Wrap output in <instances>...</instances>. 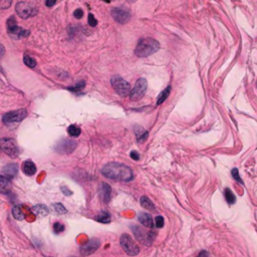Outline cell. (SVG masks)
Returning a JSON list of instances; mask_svg holds the SVG:
<instances>
[{"label":"cell","mask_w":257,"mask_h":257,"mask_svg":"<svg viewBox=\"0 0 257 257\" xmlns=\"http://www.w3.org/2000/svg\"><path fill=\"white\" fill-rule=\"evenodd\" d=\"M102 174L111 180L119 182H130L133 180L134 174L130 167L125 164L112 162L105 165L102 169Z\"/></svg>","instance_id":"obj_1"},{"label":"cell","mask_w":257,"mask_h":257,"mask_svg":"<svg viewBox=\"0 0 257 257\" xmlns=\"http://www.w3.org/2000/svg\"><path fill=\"white\" fill-rule=\"evenodd\" d=\"M160 49V43L152 37L142 38L137 44L135 54L138 57H148Z\"/></svg>","instance_id":"obj_2"},{"label":"cell","mask_w":257,"mask_h":257,"mask_svg":"<svg viewBox=\"0 0 257 257\" xmlns=\"http://www.w3.org/2000/svg\"><path fill=\"white\" fill-rule=\"evenodd\" d=\"M132 230L134 232L136 239L142 244L146 246H151L155 240L157 233L154 231H148L146 229L142 228L141 226H133Z\"/></svg>","instance_id":"obj_3"},{"label":"cell","mask_w":257,"mask_h":257,"mask_svg":"<svg viewBox=\"0 0 257 257\" xmlns=\"http://www.w3.org/2000/svg\"><path fill=\"white\" fill-rule=\"evenodd\" d=\"M111 84L112 88L116 91V94L120 95L121 97H127L131 94L132 87L126 80H124L122 77L119 75H114L111 80Z\"/></svg>","instance_id":"obj_4"},{"label":"cell","mask_w":257,"mask_h":257,"mask_svg":"<svg viewBox=\"0 0 257 257\" xmlns=\"http://www.w3.org/2000/svg\"><path fill=\"white\" fill-rule=\"evenodd\" d=\"M120 244L124 251L130 256H136L140 253V247L129 234H123L120 238Z\"/></svg>","instance_id":"obj_5"},{"label":"cell","mask_w":257,"mask_h":257,"mask_svg":"<svg viewBox=\"0 0 257 257\" xmlns=\"http://www.w3.org/2000/svg\"><path fill=\"white\" fill-rule=\"evenodd\" d=\"M7 32H8L9 35L14 39L25 38V37L28 36L29 33H30L29 30L23 29V28H21V27L17 26L14 16H11L7 20Z\"/></svg>","instance_id":"obj_6"},{"label":"cell","mask_w":257,"mask_h":257,"mask_svg":"<svg viewBox=\"0 0 257 257\" xmlns=\"http://www.w3.org/2000/svg\"><path fill=\"white\" fill-rule=\"evenodd\" d=\"M0 149H1L6 155H8L11 158H17L19 155V150L17 148L16 144L13 139L2 138L0 140Z\"/></svg>","instance_id":"obj_7"},{"label":"cell","mask_w":257,"mask_h":257,"mask_svg":"<svg viewBox=\"0 0 257 257\" xmlns=\"http://www.w3.org/2000/svg\"><path fill=\"white\" fill-rule=\"evenodd\" d=\"M148 88V83H147L146 78L141 77L137 80V83L135 84V87L131 91V94H130V98L131 100L134 102L139 101L140 98H142L146 94V91Z\"/></svg>","instance_id":"obj_8"},{"label":"cell","mask_w":257,"mask_h":257,"mask_svg":"<svg viewBox=\"0 0 257 257\" xmlns=\"http://www.w3.org/2000/svg\"><path fill=\"white\" fill-rule=\"evenodd\" d=\"M27 116V112L24 109H19L17 111H12L2 116V122L4 124H13V123H19L23 121Z\"/></svg>","instance_id":"obj_9"},{"label":"cell","mask_w":257,"mask_h":257,"mask_svg":"<svg viewBox=\"0 0 257 257\" xmlns=\"http://www.w3.org/2000/svg\"><path fill=\"white\" fill-rule=\"evenodd\" d=\"M16 13L17 15L19 17H21V18H29V17H31L33 15L36 14L37 10L36 8L34 7L33 5L29 4V3H26V2H19L16 4Z\"/></svg>","instance_id":"obj_10"},{"label":"cell","mask_w":257,"mask_h":257,"mask_svg":"<svg viewBox=\"0 0 257 257\" xmlns=\"http://www.w3.org/2000/svg\"><path fill=\"white\" fill-rule=\"evenodd\" d=\"M77 144L75 141L66 139V140H61V141L57 144L55 147V150L60 154H70L73 152L74 149L77 148Z\"/></svg>","instance_id":"obj_11"},{"label":"cell","mask_w":257,"mask_h":257,"mask_svg":"<svg viewBox=\"0 0 257 257\" xmlns=\"http://www.w3.org/2000/svg\"><path fill=\"white\" fill-rule=\"evenodd\" d=\"M100 246H101V241L97 238H92L80 247V254L83 256L91 255L97 251Z\"/></svg>","instance_id":"obj_12"},{"label":"cell","mask_w":257,"mask_h":257,"mask_svg":"<svg viewBox=\"0 0 257 257\" xmlns=\"http://www.w3.org/2000/svg\"><path fill=\"white\" fill-rule=\"evenodd\" d=\"M112 17L114 18L116 22L121 23V24H124V23H127L131 19V14L127 11V10H124L122 8H114L112 9Z\"/></svg>","instance_id":"obj_13"},{"label":"cell","mask_w":257,"mask_h":257,"mask_svg":"<svg viewBox=\"0 0 257 257\" xmlns=\"http://www.w3.org/2000/svg\"><path fill=\"white\" fill-rule=\"evenodd\" d=\"M138 219H139L140 223L145 226L146 228H150V229L154 228V220H153L152 216H151L149 213L141 212V213H139V215H138Z\"/></svg>","instance_id":"obj_14"},{"label":"cell","mask_w":257,"mask_h":257,"mask_svg":"<svg viewBox=\"0 0 257 257\" xmlns=\"http://www.w3.org/2000/svg\"><path fill=\"white\" fill-rule=\"evenodd\" d=\"M133 129H134V133H135V135H136V138L138 140L139 143H144L147 139H148L149 132L146 131L142 126L135 125Z\"/></svg>","instance_id":"obj_15"},{"label":"cell","mask_w":257,"mask_h":257,"mask_svg":"<svg viewBox=\"0 0 257 257\" xmlns=\"http://www.w3.org/2000/svg\"><path fill=\"white\" fill-rule=\"evenodd\" d=\"M101 199L105 203H109L111 200V195H112V188L109 184L107 183H102L101 187Z\"/></svg>","instance_id":"obj_16"},{"label":"cell","mask_w":257,"mask_h":257,"mask_svg":"<svg viewBox=\"0 0 257 257\" xmlns=\"http://www.w3.org/2000/svg\"><path fill=\"white\" fill-rule=\"evenodd\" d=\"M2 173L4 175V177L8 178V179H12L17 174V165L16 164H8L3 168Z\"/></svg>","instance_id":"obj_17"},{"label":"cell","mask_w":257,"mask_h":257,"mask_svg":"<svg viewBox=\"0 0 257 257\" xmlns=\"http://www.w3.org/2000/svg\"><path fill=\"white\" fill-rule=\"evenodd\" d=\"M31 211L34 215L37 216V217H45L49 212L48 208H47L45 205H42V204H38V205L33 206L31 208Z\"/></svg>","instance_id":"obj_18"},{"label":"cell","mask_w":257,"mask_h":257,"mask_svg":"<svg viewBox=\"0 0 257 257\" xmlns=\"http://www.w3.org/2000/svg\"><path fill=\"white\" fill-rule=\"evenodd\" d=\"M11 190V182L8 178L0 175V193L7 194Z\"/></svg>","instance_id":"obj_19"},{"label":"cell","mask_w":257,"mask_h":257,"mask_svg":"<svg viewBox=\"0 0 257 257\" xmlns=\"http://www.w3.org/2000/svg\"><path fill=\"white\" fill-rule=\"evenodd\" d=\"M22 171L27 176H32L36 173V166L31 161H25L22 164Z\"/></svg>","instance_id":"obj_20"},{"label":"cell","mask_w":257,"mask_h":257,"mask_svg":"<svg viewBox=\"0 0 257 257\" xmlns=\"http://www.w3.org/2000/svg\"><path fill=\"white\" fill-rule=\"evenodd\" d=\"M140 203H141V206L143 208L147 209V210H150L151 212H155L156 211L155 204H154L153 202L151 201L150 198H148L147 196L141 197V199H140Z\"/></svg>","instance_id":"obj_21"},{"label":"cell","mask_w":257,"mask_h":257,"mask_svg":"<svg viewBox=\"0 0 257 257\" xmlns=\"http://www.w3.org/2000/svg\"><path fill=\"white\" fill-rule=\"evenodd\" d=\"M12 215L15 219H17V220H23V219H24L25 215H24V212L22 210L21 205H16V206L13 207Z\"/></svg>","instance_id":"obj_22"},{"label":"cell","mask_w":257,"mask_h":257,"mask_svg":"<svg viewBox=\"0 0 257 257\" xmlns=\"http://www.w3.org/2000/svg\"><path fill=\"white\" fill-rule=\"evenodd\" d=\"M171 87L169 85V87H167L165 90H164L161 94L158 95V98H157V105H162L164 102H165L168 97H169V95H170V92H171Z\"/></svg>","instance_id":"obj_23"},{"label":"cell","mask_w":257,"mask_h":257,"mask_svg":"<svg viewBox=\"0 0 257 257\" xmlns=\"http://www.w3.org/2000/svg\"><path fill=\"white\" fill-rule=\"evenodd\" d=\"M95 220L98 222H101V223L107 224L111 222V214L107 211H102L101 214H98L97 217H95Z\"/></svg>","instance_id":"obj_24"},{"label":"cell","mask_w":257,"mask_h":257,"mask_svg":"<svg viewBox=\"0 0 257 257\" xmlns=\"http://www.w3.org/2000/svg\"><path fill=\"white\" fill-rule=\"evenodd\" d=\"M224 197L226 201H227L228 204H235L236 202V196L234 195V193L231 191V189H229V188H226L224 190Z\"/></svg>","instance_id":"obj_25"},{"label":"cell","mask_w":257,"mask_h":257,"mask_svg":"<svg viewBox=\"0 0 257 257\" xmlns=\"http://www.w3.org/2000/svg\"><path fill=\"white\" fill-rule=\"evenodd\" d=\"M51 211L53 212V213H55V214H58V215H61V214H64V213H66V209L64 208V206L62 204H60V203H54L51 205Z\"/></svg>","instance_id":"obj_26"},{"label":"cell","mask_w":257,"mask_h":257,"mask_svg":"<svg viewBox=\"0 0 257 257\" xmlns=\"http://www.w3.org/2000/svg\"><path fill=\"white\" fill-rule=\"evenodd\" d=\"M67 133H68V135L71 136V137H78L80 135L81 130H80V127H77L75 125H70L67 128Z\"/></svg>","instance_id":"obj_27"},{"label":"cell","mask_w":257,"mask_h":257,"mask_svg":"<svg viewBox=\"0 0 257 257\" xmlns=\"http://www.w3.org/2000/svg\"><path fill=\"white\" fill-rule=\"evenodd\" d=\"M23 62H24L25 66H27L28 67H35L36 66V61L34 58H32L31 56H29V55H27V54H25L24 56H23Z\"/></svg>","instance_id":"obj_28"},{"label":"cell","mask_w":257,"mask_h":257,"mask_svg":"<svg viewBox=\"0 0 257 257\" xmlns=\"http://www.w3.org/2000/svg\"><path fill=\"white\" fill-rule=\"evenodd\" d=\"M84 87H85V83L84 80H81V81H80V83H77L75 85H73V87H67V90L73 91V92H78V91H80L81 90H83Z\"/></svg>","instance_id":"obj_29"},{"label":"cell","mask_w":257,"mask_h":257,"mask_svg":"<svg viewBox=\"0 0 257 257\" xmlns=\"http://www.w3.org/2000/svg\"><path fill=\"white\" fill-rule=\"evenodd\" d=\"M231 175H232L233 179H234L235 181H237L238 183H240L241 185L244 184V183H243V180L241 179L240 175H239V171H238L237 168H234V169H232V171H231Z\"/></svg>","instance_id":"obj_30"},{"label":"cell","mask_w":257,"mask_h":257,"mask_svg":"<svg viewBox=\"0 0 257 257\" xmlns=\"http://www.w3.org/2000/svg\"><path fill=\"white\" fill-rule=\"evenodd\" d=\"M164 223H165V221H164V217L163 216H157L155 218V226L157 228H163Z\"/></svg>","instance_id":"obj_31"},{"label":"cell","mask_w":257,"mask_h":257,"mask_svg":"<svg viewBox=\"0 0 257 257\" xmlns=\"http://www.w3.org/2000/svg\"><path fill=\"white\" fill-rule=\"evenodd\" d=\"M53 230L55 233H61V232H63L64 231V225H62L61 223H58V222H56V223H54L53 225Z\"/></svg>","instance_id":"obj_32"},{"label":"cell","mask_w":257,"mask_h":257,"mask_svg":"<svg viewBox=\"0 0 257 257\" xmlns=\"http://www.w3.org/2000/svg\"><path fill=\"white\" fill-rule=\"evenodd\" d=\"M12 0H0V9H7L10 7Z\"/></svg>","instance_id":"obj_33"},{"label":"cell","mask_w":257,"mask_h":257,"mask_svg":"<svg viewBox=\"0 0 257 257\" xmlns=\"http://www.w3.org/2000/svg\"><path fill=\"white\" fill-rule=\"evenodd\" d=\"M87 20H88V24H90L91 27H95V26L98 25V20L95 18V16L92 15L91 13H90V14H88Z\"/></svg>","instance_id":"obj_34"},{"label":"cell","mask_w":257,"mask_h":257,"mask_svg":"<svg viewBox=\"0 0 257 257\" xmlns=\"http://www.w3.org/2000/svg\"><path fill=\"white\" fill-rule=\"evenodd\" d=\"M73 15H74V17H75L77 19H80L81 17H83V15H84V11H83V10H81L80 8H77V9L74 10Z\"/></svg>","instance_id":"obj_35"},{"label":"cell","mask_w":257,"mask_h":257,"mask_svg":"<svg viewBox=\"0 0 257 257\" xmlns=\"http://www.w3.org/2000/svg\"><path fill=\"white\" fill-rule=\"evenodd\" d=\"M130 156H131L132 159L135 160V161H139V159H140V154L137 152V151H132L131 154H130Z\"/></svg>","instance_id":"obj_36"},{"label":"cell","mask_w":257,"mask_h":257,"mask_svg":"<svg viewBox=\"0 0 257 257\" xmlns=\"http://www.w3.org/2000/svg\"><path fill=\"white\" fill-rule=\"evenodd\" d=\"M197 257H209V253L206 251V250H202V251L199 252Z\"/></svg>","instance_id":"obj_37"},{"label":"cell","mask_w":257,"mask_h":257,"mask_svg":"<svg viewBox=\"0 0 257 257\" xmlns=\"http://www.w3.org/2000/svg\"><path fill=\"white\" fill-rule=\"evenodd\" d=\"M56 3V0H46V6L47 7H51Z\"/></svg>","instance_id":"obj_38"},{"label":"cell","mask_w":257,"mask_h":257,"mask_svg":"<svg viewBox=\"0 0 257 257\" xmlns=\"http://www.w3.org/2000/svg\"><path fill=\"white\" fill-rule=\"evenodd\" d=\"M4 53H5V48H4V46H3L2 44H0V58H1L3 55H4Z\"/></svg>","instance_id":"obj_39"},{"label":"cell","mask_w":257,"mask_h":257,"mask_svg":"<svg viewBox=\"0 0 257 257\" xmlns=\"http://www.w3.org/2000/svg\"><path fill=\"white\" fill-rule=\"evenodd\" d=\"M61 190H62V192H64V191H66V195H67V196H68V195H71V194H73V192L68 190L66 187H62V188H61Z\"/></svg>","instance_id":"obj_40"},{"label":"cell","mask_w":257,"mask_h":257,"mask_svg":"<svg viewBox=\"0 0 257 257\" xmlns=\"http://www.w3.org/2000/svg\"><path fill=\"white\" fill-rule=\"evenodd\" d=\"M104 1H105V2H107V3H109V2L112 1V0H104Z\"/></svg>","instance_id":"obj_41"},{"label":"cell","mask_w":257,"mask_h":257,"mask_svg":"<svg viewBox=\"0 0 257 257\" xmlns=\"http://www.w3.org/2000/svg\"><path fill=\"white\" fill-rule=\"evenodd\" d=\"M129 1H131V2H135V1H137V0H129Z\"/></svg>","instance_id":"obj_42"},{"label":"cell","mask_w":257,"mask_h":257,"mask_svg":"<svg viewBox=\"0 0 257 257\" xmlns=\"http://www.w3.org/2000/svg\"><path fill=\"white\" fill-rule=\"evenodd\" d=\"M0 153H1V149H0Z\"/></svg>","instance_id":"obj_43"},{"label":"cell","mask_w":257,"mask_h":257,"mask_svg":"<svg viewBox=\"0 0 257 257\" xmlns=\"http://www.w3.org/2000/svg\"><path fill=\"white\" fill-rule=\"evenodd\" d=\"M73 257H75V256H73Z\"/></svg>","instance_id":"obj_44"}]
</instances>
